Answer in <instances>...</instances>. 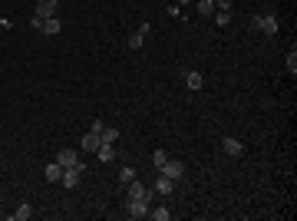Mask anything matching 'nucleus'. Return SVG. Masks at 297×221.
<instances>
[{
	"instance_id": "1",
	"label": "nucleus",
	"mask_w": 297,
	"mask_h": 221,
	"mask_svg": "<svg viewBox=\"0 0 297 221\" xmlns=\"http://www.w3.org/2000/svg\"><path fill=\"white\" fill-rule=\"evenodd\" d=\"M251 30H261V33H267V36H274L277 33V17L274 13H254L251 17Z\"/></svg>"
},
{
	"instance_id": "2",
	"label": "nucleus",
	"mask_w": 297,
	"mask_h": 221,
	"mask_svg": "<svg viewBox=\"0 0 297 221\" xmlns=\"http://www.w3.org/2000/svg\"><path fill=\"white\" fill-rule=\"evenodd\" d=\"M159 172H162L165 178H172V182H182V175H185V162H182V158H172V155H168V158H165V165L159 168Z\"/></svg>"
},
{
	"instance_id": "3",
	"label": "nucleus",
	"mask_w": 297,
	"mask_h": 221,
	"mask_svg": "<svg viewBox=\"0 0 297 221\" xmlns=\"http://www.w3.org/2000/svg\"><path fill=\"white\" fill-rule=\"evenodd\" d=\"M129 198H142V201H152L155 198V191H152V185H139L135 178L129 182Z\"/></svg>"
},
{
	"instance_id": "4",
	"label": "nucleus",
	"mask_w": 297,
	"mask_h": 221,
	"mask_svg": "<svg viewBox=\"0 0 297 221\" xmlns=\"http://www.w3.org/2000/svg\"><path fill=\"white\" fill-rule=\"evenodd\" d=\"M175 185H178V182H172V178H165L162 172H159V178L152 182V191H155V195H172V191H175Z\"/></svg>"
},
{
	"instance_id": "5",
	"label": "nucleus",
	"mask_w": 297,
	"mask_h": 221,
	"mask_svg": "<svg viewBox=\"0 0 297 221\" xmlns=\"http://www.w3.org/2000/svg\"><path fill=\"white\" fill-rule=\"evenodd\" d=\"M149 208H152V201L129 198V215H132V218H149Z\"/></svg>"
},
{
	"instance_id": "6",
	"label": "nucleus",
	"mask_w": 297,
	"mask_h": 221,
	"mask_svg": "<svg viewBox=\"0 0 297 221\" xmlns=\"http://www.w3.org/2000/svg\"><path fill=\"white\" fill-rule=\"evenodd\" d=\"M79 175H83V165H73V168H63V178H60V185H63V188H76Z\"/></svg>"
},
{
	"instance_id": "7",
	"label": "nucleus",
	"mask_w": 297,
	"mask_h": 221,
	"mask_svg": "<svg viewBox=\"0 0 297 221\" xmlns=\"http://www.w3.org/2000/svg\"><path fill=\"white\" fill-rule=\"evenodd\" d=\"M56 10H60V0H40V3H36V17H40V20L56 17Z\"/></svg>"
},
{
	"instance_id": "8",
	"label": "nucleus",
	"mask_w": 297,
	"mask_h": 221,
	"mask_svg": "<svg viewBox=\"0 0 297 221\" xmlns=\"http://www.w3.org/2000/svg\"><path fill=\"white\" fill-rule=\"evenodd\" d=\"M56 162H60V165H63V168H73V165H83V162H79V155H76V149H63V152L56 155Z\"/></svg>"
},
{
	"instance_id": "9",
	"label": "nucleus",
	"mask_w": 297,
	"mask_h": 221,
	"mask_svg": "<svg viewBox=\"0 0 297 221\" xmlns=\"http://www.w3.org/2000/svg\"><path fill=\"white\" fill-rule=\"evenodd\" d=\"M221 152H225V155H234V158H238V155L244 152V145L238 142V139H231V135H225V139H221Z\"/></svg>"
},
{
	"instance_id": "10",
	"label": "nucleus",
	"mask_w": 297,
	"mask_h": 221,
	"mask_svg": "<svg viewBox=\"0 0 297 221\" xmlns=\"http://www.w3.org/2000/svg\"><path fill=\"white\" fill-rule=\"evenodd\" d=\"M43 175H46V182H53V185H56V182L63 178V165H60V162L53 158V162H50V165L43 168Z\"/></svg>"
},
{
	"instance_id": "11",
	"label": "nucleus",
	"mask_w": 297,
	"mask_h": 221,
	"mask_svg": "<svg viewBox=\"0 0 297 221\" xmlns=\"http://www.w3.org/2000/svg\"><path fill=\"white\" fill-rule=\"evenodd\" d=\"M185 86L188 89H201L205 86V76H201L198 69H185Z\"/></svg>"
},
{
	"instance_id": "12",
	"label": "nucleus",
	"mask_w": 297,
	"mask_h": 221,
	"mask_svg": "<svg viewBox=\"0 0 297 221\" xmlns=\"http://www.w3.org/2000/svg\"><path fill=\"white\" fill-rule=\"evenodd\" d=\"M93 155H96L99 162L106 165V162H112V158H116V145H106V142H102V145H99V149H96Z\"/></svg>"
},
{
	"instance_id": "13",
	"label": "nucleus",
	"mask_w": 297,
	"mask_h": 221,
	"mask_svg": "<svg viewBox=\"0 0 297 221\" xmlns=\"http://www.w3.org/2000/svg\"><path fill=\"white\" fill-rule=\"evenodd\" d=\"M60 30H63L60 17H46V20H43V30H40V33H46V36H56Z\"/></svg>"
},
{
	"instance_id": "14",
	"label": "nucleus",
	"mask_w": 297,
	"mask_h": 221,
	"mask_svg": "<svg viewBox=\"0 0 297 221\" xmlns=\"http://www.w3.org/2000/svg\"><path fill=\"white\" fill-rule=\"evenodd\" d=\"M99 145H102V139H99V132H93V129H89V132L83 135V149H86V152H96Z\"/></svg>"
},
{
	"instance_id": "15",
	"label": "nucleus",
	"mask_w": 297,
	"mask_h": 221,
	"mask_svg": "<svg viewBox=\"0 0 297 221\" xmlns=\"http://www.w3.org/2000/svg\"><path fill=\"white\" fill-rule=\"evenodd\" d=\"M195 10L201 13V17H211L218 7H215V0H195Z\"/></svg>"
},
{
	"instance_id": "16",
	"label": "nucleus",
	"mask_w": 297,
	"mask_h": 221,
	"mask_svg": "<svg viewBox=\"0 0 297 221\" xmlns=\"http://www.w3.org/2000/svg\"><path fill=\"white\" fill-rule=\"evenodd\" d=\"M149 218H152V221H168V218H172V211L165 208V205H159V208H149Z\"/></svg>"
},
{
	"instance_id": "17",
	"label": "nucleus",
	"mask_w": 297,
	"mask_h": 221,
	"mask_svg": "<svg viewBox=\"0 0 297 221\" xmlns=\"http://www.w3.org/2000/svg\"><path fill=\"white\" fill-rule=\"evenodd\" d=\"M99 139H102L106 145H116V142H119V129H106V126H102V132H99Z\"/></svg>"
},
{
	"instance_id": "18",
	"label": "nucleus",
	"mask_w": 297,
	"mask_h": 221,
	"mask_svg": "<svg viewBox=\"0 0 297 221\" xmlns=\"http://www.w3.org/2000/svg\"><path fill=\"white\" fill-rule=\"evenodd\" d=\"M10 218H13V221H30V218H33V208H30V205H20V208L13 211Z\"/></svg>"
},
{
	"instance_id": "19",
	"label": "nucleus",
	"mask_w": 297,
	"mask_h": 221,
	"mask_svg": "<svg viewBox=\"0 0 297 221\" xmlns=\"http://www.w3.org/2000/svg\"><path fill=\"white\" fill-rule=\"evenodd\" d=\"M211 17H215V27H228L231 23V10H215Z\"/></svg>"
},
{
	"instance_id": "20",
	"label": "nucleus",
	"mask_w": 297,
	"mask_h": 221,
	"mask_svg": "<svg viewBox=\"0 0 297 221\" xmlns=\"http://www.w3.org/2000/svg\"><path fill=\"white\" fill-rule=\"evenodd\" d=\"M284 63H287V69H291V76H294V73H297V50H294V46H291V50H287Z\"/></svg>"
},
{
	"instance_id": "21",
	"label": "nucleus",
	"mask_w": 297,
	"mask_h": 221,
	"mask_svg": "<svg viewBox=\"0 0 297 221\" xmlns=\"http://www.w3.org/2000/svg\"><path fill=\"white\" fill-rule=\"evenodd\" d=\"M165 158H168V152H165V149H155V152H152V165H155V172L165 165Z\"/></svg>"
},
{
	"instance_id": "22",
	"label": "nucleus",
	"mask_w": 297,
	"mask_h": 221,
	"mask_svg": "<svg viewBox=\"0 0 297 221\" xmlns=\"http://www.w3.org/2000/svg\"><path fill=\"white\" fill-rule=\"evenodd\" d=\"M132 178H135V168H132V165H122L119 168V182H122V185H129Z\"/></svg>"
},
{
	"instance_id": "23",
	"label": "nucleus",
	"mask_w": 297,
	"mask_h": 221,
	"mask_svg": "<svg viewBox=\"0 0 297 221\" xmlns=\"http://www.w3.org/2000/svg\"><path fill=\"white\" fill-rule=\"evenodd\" d=\"M142 43H145V36L135 30V33H129V50H142Z\"/></svg>"
},
{
	"instance_id": "24",
	"label": "nucleus",
	"mask_w": 297,
	"mask_h": 221,
	"mask_svg": "<svg viewBox=\"0 0 297 221\" xmlns=\"http://www.w3.org/2000/svg\"><path fill=\"white\" fill-rule=\"evenodd\" d=\"M30 30H36V33H40V30H43V20H40V17H36V13H33V17H30Z\"/></svg>"
},
{
	"instance_id": "25",
	"label": "nucleus",
	"mask_w": 297,
	"mask_h": 221,
	"mask_svg": "<svg viewBox=\"0 0 297 221\" xmlns=\"http://www.w3.org/2000/svg\"><path fill=\"white\" fill-rule=\"evenodd\" d=\"M135 30H139V33H142V36H149V33H152V23H139Z\"/></svg>"
},
{
	"instance_id": "26",
	"label": "nucleus",
	"mask_w": 297,
	"mask_h": 221,
	"mask_svg": "<svg viewBox=\"0 0 297 221\" xmlns=\"http://www.w3.org/2000/svg\"><path fill=\"white\" fill-rule=\"evenodd\" d=\"M175 3H192V0H175Z\"/></svg>"
}]
</instances>
